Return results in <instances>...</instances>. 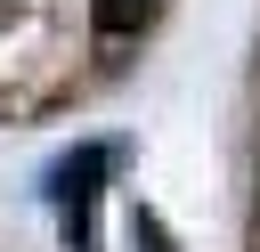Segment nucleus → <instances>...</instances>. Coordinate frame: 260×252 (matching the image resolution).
Returning <instances> with one entry per match:
<instances>
[{
    "label": "nucleus",
    "mask_w": 260,
    "mask_h": 252,
    "mask_svg": "<svg viewBox=\"0 0 260 252\" xmlns=\"http://www.w3.org/2000/svg\"><path fill=\"white\" fill-rule=\"evenodd\" d=\"M154 8L162 0H89V24H98V41H130L154 24Z\"/></svg>",
    "instance_id": "f03ea898"
},
{
    "label": "nucleus",
    "mask_w": 260,
    "mask_h": 252,
    "mask_svg": "<svg viewBox=\"0 0 260 252\" xmlns=\"http://www.w3.org/2000/svg\"><path fill=\"white\" fill-rule=\"evenodd\" d=\"M106 171H114V146H106V138H89V146H73V154L49 163V203L65 211L73 252H89V203H98V179H106Z\"/></svg>",
    "instance_id": "f257e3e1"
},
{
    "label": "nucleus",
    "mask_w": 260,
    "mask_h": 252,
    "mask_svg": "<svg viewBox=\"0 0 260 252\" xmlns=\"http://www.w3.org/2000/svg\"><path fill=\"white\" fill-rule=\"evenodd\" d=\"M130 252H179V244H171V228H162V219H154L146 203L130 211Z\"/></svg>",
    "instance_id": "7ed1b4c3"
}]
</instances>
